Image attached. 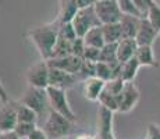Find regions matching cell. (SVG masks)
<instances>
[{"label":"cell","instance_id":"obj_1","mask_svg":"<svg viewBox=\"0 0 160 139\" xmlns=\"http://www.w3.org/2000/svg\"><path fill=\"white\" fill-rule=\"evenodd\" d=\"M60 25L61 24L58 22V20L56 18L52 22L36 27L28 32L29 39L35 43L42 58H45V60H49L52 57L53 49L58 39V33H60Z\"/></svg>","mask_w":160,"mask_h":139},{"label":"cell","instance_id":"obj_2","mask_svg":"<svg viewBox=\"0 0 160 139\" xmlns=\"http://www.w3.org/2000/svg\"><path fill=\"white\" fill-rule=\"evenodd\" d=\"M72 124L74 122L71 120H68L63 114L50 109L49 110L48 120H46L42 129L46 132L49 139H61V138H67L70 135Z\"/></svg>","mask_w":160,"mask_h":139},{"label":"cell","instance_id":"obj_3","mask_svg":"<svg viewBox=\"0 0 160 139\" xmlns=\"http://www.w3.org/2000/svg\"><path fill=\"white\" fill-rule=\"evenodd\" d=\"M24 104L29 106L38 113V116H43L48 110H50V102H49L48 91L43 88H36V86L29 85L27 91L24 92L22 97L20 99Z\"/></svg>","mask_w":160,"mask_h":139},{"label":"cell","instance_id":"obj_4","mask_svg":"<svg viewBox=\"0 0 160 139\" xmlns=\"http://www.w3.org/2000/svg\"><path fill=\"white\" fill-rule=\"evenodd\" d=\"M71 24L79 38H84V35L89 29L102 25L93 6H89V7H85V8H78L77 14L74 15Z\"/></svg>","mask_w":160,"mask_h":139},{"label":"cell","instance_id":"obj_5","mask_svg":"<svg viewBox=\"0 0 160 139\" xmlns=\"http://www.w3.org/2000/svg\"><path fill=\"white\" fill-rule=\"evenodd\" d=\"M46 91H48V95H49L50 109L57 111V113H60V114H63L64 117H67V118L71 120L72 122H75L77 117H75V113L72 111L71 106H70V103H68L66 89L56 88V86H48Z\"/></svg>","mask_w":160,"mask_h":139},{"label":"cell","instance_id":"obj_6","mask_svg":"<svg viewBox=\"0 0 160 139\" xmlns=\"http://www.w3.org/2000/svg\"><path fill=\"white\" fill-rule=\"evenodd\" d=\"M93 7L102 25L103 24L120 22L122 17V11L117 0H98Z\"/></svg>","mask_w":160,"mask_h":139},{"label":"cell","instance_id":"obj_7","mask_svg":"<svg viewBox=\"0 0 160 139\" xmlns=\"http://www.w3.org/2000/svg\"><path fill=\"white\" fill-rule=\"evenodd\" d=\"M141 99V92L137 88L134 81H128L124 83L121 93L118 95V113H130L138 104Z\"/></svg>","mask_w":160,"mask_h":139},{"label":"cell","instance_id":"obj_8","mask_svg":"<svg viewBox=\"0 0 160 139\" xmlns=\"http://www.w3.org/2000/svg\"><path fill=\"white\" fill-rule=\"evenodd\" d=\"M27 81L29 85L36 86V88H43L46 89L49 86V64L48 60L42 58L27 72Z\"/></svg>","mask_w":160,"mask_h":139},{"label":"cell","instance_id":"obj_9","mask_svg":"<svg viewBox=\"0 0 160 139\" xmlns=\"http://www.w3.org/2000/svg\"><path fill=\"white\" fill-rule=\"evenodd\" d=\"M77 81H79L78 74H71L49 66V86H56V88H61L67 91L74 83H77Z\"/></svg>","mask_w":160,"mask_h":139},{"label":"cell","instance_id":"obj_10","mask_svg":"<svg viewBox=\"0 0 160 139\" xmlns=\"http://www.w3.org/2000/svg\"><path fill=\"white\" fill-rule=\"evenodd\" d=\"M18 124V116L15 103L13 100H8L7 103H3L0 109V132H10L14 131Z\"/></svg>","mask_w":160,"mask_h":139},{"label":"cell","instance_id":"obj_11","mask_svg":"<svg viewBox=\"0 0 160 139\" xmlns=\"http://www.w3.org/2000/svg\"><path fill=\"white\" fill-rule=\"evenodd\" d=\"M82 63H84V58L74 54H67L63 57H53L48 60V64L50 67H56V68H60L71 74H78Z\"/></svg>","mask_w":160,"mask_h":139},{"label":"cell","instance_id":"obj_12","mask_svg":"<svg viewBox=\"0 0 160 139\" xmlns=\"http://www.w3.org/2000/svg\"><path fill=\"white\" fill-rule=\"evenodd\" d=\"M113 116L114 111L106 109L104 106H99L98 110V138L96 139H110L113 135Z\"/></svg>","mask_w":160,"mask_h":139},{"label":"cell","instance_id":"obj_13","mask_svg":"<svg viewBox=\"0 0 160 139\" xmlns=\"http://www.w3.org/2000/svg\"><path fill=\"white\" fill-rule=\"evenodd\" d=\"M159 36V31L155 28L152 22L149 21V18L146 17H142L141 18V24H139V28H138V32H137V43L138 45H149L152 46L153 42L156 41V38Z\"/></svg>","mask_w":160,"mask_h":139},{"label":"cell","instance_id":"obj_14","mask_svg":"<svg viewBox=\"0 0 160 139\" xmlns=\"http://www.w3.org/2000/svg\"><path fill=\"white\" fill-rule=\"evenodd\" d=\"M106 81L98 78V77H91L84 81V96L89 102H98L99 96L102 95Z\"/></svg>","mask_w":160,"mask_h":139},{"label":"cell","instance_id":"obj_15","mask_svg":"<svg viewBox=\"0 0 160 139\" xmlns=\"http://www.w3.org/2000/svg\"><path fill=\"white\" fill-rule=\"evenodd\" d=\"M138 49V43L135 38H122L121 41L117 43V57L118 61L125 63L130 58L135 57Z\"/></svg>","mask_w":160,"mask_h":139},{"label":"cell","instance_id":"obj_16","mask_svg":"<svg viewBox=\"0 0 160 139\" xmlns=\"http://www.w3.org/2000/svg\"><path fill=\"white\" fill-rule=\"evenodd\" d=\"M141 18L132 14H122L121 20H120V25H121L122 38H135L138 32V28L141 24Z\"/></svg>","mask_w":160,"mask_h":139},{"label":"cell","instance_id":"obj_17","mask_svg":"<svg viewBox=\"0 0 160 139\" xmlns=\"http://www.w3.org/2000/svg\"><path fill=\"white\" fill-rule=\"evenodd\" d=\"M135 57L138 58V61L141 63L142 67H159V63L155 57L153 47L149 45H141V46L138 45Z\"/></svg>","mask_w":160,"mask_h":139},{"label":"cell","instance_id":"obj_18","mask_svg":"<svg viewBox=\"0 0 160 139\" xmlns=\"http://www.w3.org/2000/svg\"><path fill=\"white\" fill-rule=\"evenodd\" d=\"M78 11L77 0H60V13H58V22H71L74 15Z\"/></svg>","mask_w":160,"mask_h":139},{"label":"cell","instance_id":"obj_19","mask_svg":"<svg viewBox=\"0 0 160 139\" xmlns=\"http://www.w3.org/2000/svg\"><path fill=\"white\" fill-rule=\"evenodd\" d=\"M141 63L138 61L137 57H132L125 63H121V71H120V77L124 79L125 82L134 81L135 77L138 74V70L141 68Z\"/></svg>","mask_w":160,"mask_h":139},{"label":"cell","instance_id":"obj_20","mask_svg":"<svg viewBox=\"0 0 160 139\" xmlns=\"http://www.w3.org/2000/svg\"><path fill=\"white\" fill-rule=\"evenodd\" d=\"M104 42L106 43H118L122 39L121 25L120 22H112V24H103L102 25Z\"/></svg>","mask_w":160,"mask_h":139},{"label":"cell","instance_id":"obj_21","mask_svg":"<svg viewBox=\"0 0 160 139\" xmlns=\"http://www.w3.org/2000/svg\"><path fill=\"white\" fill-rule=\"evenodd\" d=\"M84 42L87 46H93V47H99L102 49L104 46V36H103V31L102 25L95 27L92 29H89L87 33L84 35Z\"/></svg>","mask_w":160,"mask_h":139},{"label":"cell","instance_id":"obj_22","mask_svg":"<svg viewBox=\"0 0 160 139\" xmlns=\"http://www.w3.org/2000/svg\"><path fill=\"white\" fill-rule=\"evenodd\" d=\"M15 109H17V116H18V122H36L39 118L38 113L29 106L24 104L22 102H14Z\"/></svg>","mask_w":160,"mask_h":139},{"label":"cell","instance_id":"obj_23","mask_svg":"<svg viewBox=\"0 0 160 139\" xmlns=\"http://www.w3.org/2000/svg\"><path fill=\"white\" fill-rule=\"evenodd\" d=\"M104 63H109L110 66H118L121 61H118L117 57V43H104V46L100 49V60Z\"/></svg>","mask_w":160,"mask_h":139},{"label":"cell","instance_id":"obj_24","mask_svg":"<svg viewBox=\"0 0 160 139\" xmlns=\"http://www.w3.org/2000/svg\"><path fill=\"white\" fill-rule=\"evenodd\" d=\"M71 42L72 41H68V39L63 38V36L58 35V39H57V43L53 49V53H52V57H63V56H67V54H71Z\"/></svg>","mask_w":160,"mask_h":139},{"label":"cell","instance_id":"obj_25","mask_svg":"<svg viewBox=\"0 0 160 139\" xmlns=\"http://www.w3.org/2000/svg\"><path fill=\"white\" fill-rule=\"evenodd\" d=\"M98 102L100 103V106H104L106 109L114 111V113L118 111V96H116V95L107 92L106 89H103L102 95L99 96V100Z\"/></svg>","mask_w":160,"mask_h":139},{"label":"cell","instance_id":"obj_26","mask_svg":"<svg viewBox=\"0 0 160 139\" xmlns=\"http://www.w3.org/2000/svg\"><path fill=\"white\" fill-rule=\"evenodd\" d=\"M146 17L149 18V21L155 25L156 29H160V4L158 2H152L149 4V10H148Z\"/></svg>","mask_w":160,"mask_h":139},{"label":"cell","instance_id":"obj_27","mask_svg":"<svg viewBox=\"0 0 160 139\" xmlns=\"http://www.w3.org/2000/svg\"><path fill=\"white\" fill-rule=\"evenodd\" d=\"M124 83H125V81L121 78V77H116V78H112L110 81L106 82L104 89H106L107 92H110V93L118 96V95L121 93L122 88H124Z\"/></svg>","mask_w":160,"mask_h":139},{"label":"cell","instance_id":"obj_28","mask_svg":"<svg viewBox=\"0 0 160 139\" xmlns=\"http://www.w3.org/2000/svg\"><path fill=\"white\" fill-rule=\"evenodd\" d=\"M36 128H38V127H36V122H18L17 127H15V129H14V132L20 138H28Z\"/></svg>","mask_w":160,"mask_h":139},{"label":"cell","instance_id":"obj_29","mask_svg":"<svg viewBox=\"0 0 160 139\" xmlns=\"http://www.w3.org/2000/svg\"><path fill=\"white\" fill-rule=\"evenodd\" d=\"M117 2H118V6L121 8L122 14H132V15H137V17H143L132 0H117Z\"/></svg>","mask_w":160,"mask_h":139},{"label":"cell","instance_id":"obj_30","mask_svg":"<svg viewBox=\"0 0 160 139\" xmlns=\"http://www.w3.org/2000/svg\"><path fill=\"white\" fill-rule=\"evenodd\" d=\"M95 67H96V63H92V61L84 60V63H82V66H81V70H79V72H78L79 79L85 81L87 78L96 77V74H95Z\"/></svg>","mask_w":160,"mask_h":139},{"label":"cell","instance_id":"obj_31","mask_svg":"<svg viewBox=\"0 0 160 139\" xmlns=\"http://www.w3.org/2000/svg\"><path fill=\"white\" fill-rule=\"evenodd\" d=\"M82 58L87 61H92V63H98L100 60V49L93 47V46H85Z\"/></svg>","mask_w":160,"mask_h":139},{"label":"cell","instance_id":"obj_32","mask_svg":"<svg viewBox=\"0 0 160 139\" xmlns=\"http://www.w3.org/2000/svg\"><path fill=\"white\" fill-rule=\"evenodd\" d=\"M60 36H63V38L68 39V41H74L75 38H78V35H77L75 29H74L72 24L71 22H64L60 25V33H58Z\"/></svg>","mask_w":160,"mask_h":139},{"label":"cell","instance_id":"obj_33","mask_svg":"<svg viewBox=\"0 0 160 139\" xmlns=\"http://www.w3.org/2000/svg\"><path fill=\"white\" fill-rule=\"evenodd\" d=\"M85 42H84V38H75L74 41L71 42V54L74 56H78V57H82L84 56V50H85Z\"/></svg>","mask_w":160,"mask_h":139},{"label":"cell","instance_id":"obj_34","mask_svg":"<svg viewBox=\"0 0 160 139\" xmlns=\"http://www.w3.org/2000/svg\"><path fill=\"white\" fill-rule=\"evenodd\" d=\"M145 139H160V127L155 122H150L148 125V132Z\"/></svg>","mask_w":160,"mask_h":139},{"label":"cell","instance_id":"obj_35","mask_svg":"<svg viewBox=\"0 0 160 139\" xmlns=\"http://www.w3.org/2000/svg\"><path fill=\"white\" fill-rule=\"evenodd\" d=\"M28 139H49V137L46 135V132L43 131V129L36 128L35 131L28 137Z\"/></svg>","mask_w":160,"mask_h":139},{"label":"cell","instance_id":"obj_36","mask_svg":"<svg viewBox=\"0 0 160 139\" xmlns=\"http://www.w3.org/2000/svg\"><path fill=\"white\" fill-rule=\"evenodd\" d=\"M98 0H77V4H78V8H85L89 7V6H95Z\"/></svg>","mask_w":160,"mask_h":139},{"label":"cell","instance_id":"obj_37","mask_svg":"<svg viewBox=\"0 0 160 139\" xmlns=\"http://www.w3.org/2000/svg\"><path fill=\"white\" fill-rule=\"evenodd\" d=\"M0 139H21V138L14 131H10V132H0Z\"/></svg>","mask_w":160,"mask_h":139},{"label":"cell","instance_id":"obj_38","mask_svg":"<svg viewBox=\"0 0 160 139\" xmlns=\"http://www.w3.org/2000/svg\"><path fill=\"white\" fill-rule=\"evenodd\" d=\"M0 100H2L3 103H7V102L10 100V97H8L7 91H6L4 86L2 85V82H0Z\"/></svg>","mask_w":160,"mask_h":139},{"label":"cell","instance_id":"obj_39","mask_svg":"<svg viewBox=\"0 0 160 139\" xmlns=\"http://www.w3.org/2000/svg\"><path fill=\"white\" fill-rule=\"evenodd\" d=\"M71 139H96L95 137H92V135H87V134H82V135H77V137H74Z\"/></svg>","mask_w":160,"mask_h":139},{"label":"cell","instance_id":"obj_40","mask_svg":"<svg viewBox=\"0 0 160 139\" xmlns=\"http://www.w3.org/2000/svg\"><path fill=\"white\" fill-rule=\"evenodd\" d=\"M110 139H116V137H114V134H113V135H112V138H110Z\"/></svg>","mask_w":160,"mask_h":139},{"label":"cell","instance_id":"obj_41","mask_svg":"<svg viewBox=\"0 0 160 139\" xmlns=\"http://www.w3.org/2000/svg\"><path fill=\"white\" fill-rule=\"evenodd\" d=\"M21 139H28V138H21Z\"/></svg>","mask_w":160,"mask_h":139},{"label":"cell","instance_id":"obj_42","mask_svg":"<svg viewBox=\"0 0 160 139\" xmlns=\"http://www.w3.org/2000/svg\"><path fill=\"white\" fill-rule=\"evenodd\" d=\"M159 36H160V29H159Z\"/></svg>","mask_w":160,"mask_h":139},{"label":"cell","instance_id":"obj_43","mask_svg":"<svg viewBox=\"0 0 160 139\" xmlns=\"http://www.w3.org/2000/svg\"><path fill=\"white\" fill-rule=\"evenodd\" d=\"M61 139H66V138H61Z\"/></svg>","mask_w":160,"mask_h":139},{"label":"cell","instance_id":"obj_44","mask_svg":"<svg viewBox=\"0 0 160 139\" xmlns=\"http://www.w3.org/2000/svg\"><path fill=\"white\" fill-rule=\"evenodd\" d=\"M70 139H71V138H70Z\"/></svg>","mask_w":160,"mask_h":139}]
</instances>
